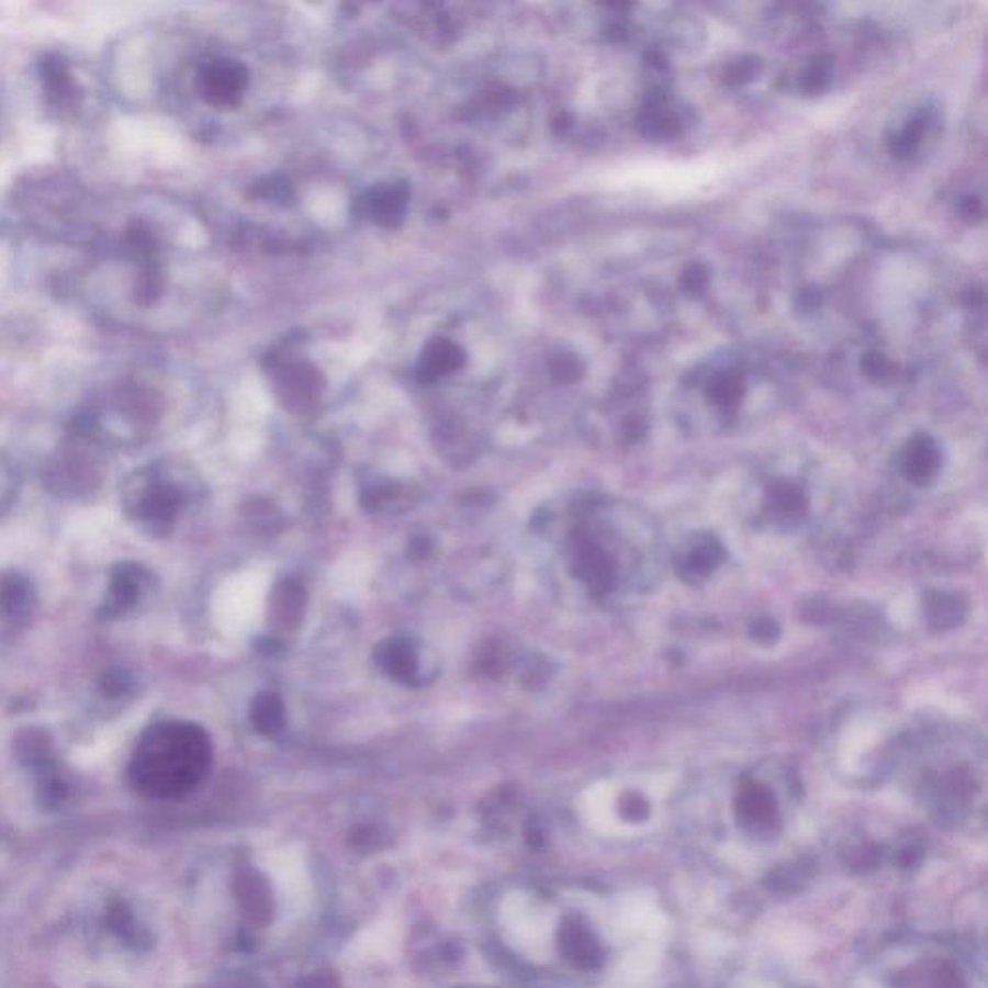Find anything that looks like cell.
<instances>
[{
	"label": "cell",
	"instance_id": "2",
	"mask_svg": "<svg viewBox=\"0 0 988 988\" xmlns=\"http://www.w3.org/2000/svg\"><path fill=\"white\" fill-rule=\"evenodd\" d=\"M757 367L740 353H725L705 361L686 377L684 391L710 412L712 422L732 423L740 417L750 400L753 384H759Z\"/></svg>",
	"mask_w": 988,
	"mask_h": 988
},
{
	"label": "cell",
	"instance_id": "14",
	"mask_svg": "<svg viewBox=\"0 0 988 988\" xmlns=\"http://www.w3.org/2000/svg\"><path fill=\"white\" fill-rule=\"evenodd\" d=\"M32 583L20 574H4L0 577V614L10 624H22L33 610Z\"/></svg>",
	"mask_w": 988,
	"mask_h": 988
},
{
	"label": "cell",
	"instance_id": "10",
	"mask_svg": "<svg viewBox=\"0 0 988 988\" xmlns=\"http://www.w3.org/2000/svg\"><path fill=\"white\" fill-rule=\"evenodd\" d=\"M898 468L909 483L917 486L929 485L942 468L941 447L929 435H916L901 448Z\"/></svg>",
	"mask_w": 988,
	"mask_h": 988
},
{
	"label": "cell",
	"instance_id": "6",
	"mask_svg": "<svg viewBox=\"0 0 988 988\" xmlns=\"http://www.w3.org/2000/svg\"><path fill=\"white\" fill-rule=\"evenodd\" d=\"M147 580L149 575L136 562H122L112 568L109 590L101 606L104 618L114 620L134 610L142 598Z\"/></svg>",
	"mask_w": 988,
	"mask_h": 988
},
{
	"label": "cell",
	"instance_id": "17",
	"mask_svg": "<svg viewBox=\"0 0 988 988\" xmlns=\"http://www.w3.org/2000/svg\"><path fill=\"white\" fill-rule=\"evenodd\" d=\"M927 622L934 628H954L964 620L965 606L964 600L954 595V593H933L927 597Z\"/></svg>",
	"mask_w": 988,
	"mask_h": 988
},
{
	"label": "cell",
	"instance_id": "13",
	"mask_svg": "<svg viewBox=\"0 0 988 988\" xmlns=\"http://www.w3.org/2000/svg\"><path fill=\"white\" fill-rule=\"evenodd\" d=\"M409 192L406 186H379L367 193L363 200V211L371 216L377 224L383 226H398L406 216Z\"/></svg>",
	"mask_w": 988,
	"mask_h": 988
},
{
	"label": "cell",
	"instance_id": "7",
	"mask_svg": "<svg viewBox=\"0 0 988 988\" xmlns=\"http://www.w3.org/2000/svg\"><path fill=\"white\" fill-rule=\"evenodd\" d=\"M806 491L801 486L791 483L788 479H774L768 483L763 494V518L768 519L774 527L789 529L797 526L807 516Z\"/></svg>",
	"mask_w": 988,
	"mask_h": 988
},
{
	"label": "cell",
	"instance_id": "25",
	"mask_svg": "<svg viewBox=\"0 0 988 988\" xmlns=\"http://www.w3.org/2000/svg\"><path fill=\"white\" fill-rule=\"evenodd\" d=\"M934 988H964L962 980L957 977L956 972L952 969H941L934 980Z\"/></svg>",
	"mask_w": 988,
	"mask_h": 988
},
{
	"label": "cell",
	"instance_id": "18",
	"mask_svg": "<svg viewBox=\"0 0 988 988\" xmlns=\"http://www.w3.org/2000/svg\"><path fill=\"white\" fill-rule=\"evenodd\" d=\"M280 389L284 400L302 406L317 396V373L312 367H288L284 375L280 377Z\"/></svg>",
	"mask_w": 988,
	"mask_h": 988
},
{
	"label": "cell",
	"instance_id": "3",
	"mask_svg": "<svg viewBox=\"0 0 988 988\" xmlns=\"http://www.w3.org/2000/svg\"><path fill=\"white\" fill-rule=\"evenodd\" d=\"M126 512L130 518L153 529L170 526L182 510L183 494L175 483L157 473H139L130 479L126 489Z\"/></svg>",
	"mask_w": 988,
	"mask_h": 988
},
{
	"label": "cell",
	"instance_id": "22",
	"mask_svg": "<svg viewBox=\"0 0 988 988\" xmlns=\"http://www.w3.org/2000/svg\"><path fill=\"white\" fill-rule=\"evenodd\" d=\"M101 687H103L106 697H120V695L126 694L132 687V676L124 670H111V672L104 674Z\"/></svg>",
	"mask_w": 988,
	"mask_h": 988
},
{
	"label": "cell",
	"instance_id": "21",
	"mask_svg": "<svg viewBox=\"0 0 988 988\" xmlns=\"http://www.w3.org/2000/svg\"><path fill=\"white\" fill-rule=\"evenodd\" d=\"M550 369H552V375L560 381H566V383L575 381L577 377L582 375V363L572 353L554 356V359L550 361Z\"/></svg>",
	"mask_w": 988,
	"mask_h": 988
},
{
	"label": "cell",
	"instance_id": "12",
	"mask_svg": "<svg viewBox=\"0 0 988 988\" xmlns=\"http://www.w3.org/2000/svg\"><path fill=\"white\" fill-rule=\"evenodd\" d=\"M465 363V353L458 344L447 338L430 340L422 351L417 363V375L425 383H433L440 377L450 375Z\"/></svg>",
	"mask_w": 988,
	"mask_h": 988
},
{
	"label": "cell",
	"instance_id": "1",
	"mask_svg": "<svg viewBox=\"0 0 988 988\" xmlns=\"http://www.w3.org/2000/svg\"><path fill=\"white\" fill-rule=\"evenodd\" d=\"M211 768V741L190 722H159L145 730L130 763L137 789L155 797L182 796Z\"/></svg>",
	"mask_w": 988,
	"mask_h": 988
},
{
	"label": "cell",
	"instance_id": "9",
	"mask_svg": "<svg viewBox=\"0 0 988 988\" xmlns=\"http://www.w3.org/2000/svg\"><path fill=\"white\" fill-rule=\"evenodd\" d=\"M725 560V547L715 535L697 534L677 552V574L687 582H703Z\"/></svg>",
	"mask_w": 988,
	"mask_h": 988
},
{
	"label": "cell",
	"instance_id": "4",
	"mask_svg": "<svg viewBox=\"0 0 988 988\" xmlns=\"http://www.w3.org/2000/svg\"><path fill=\"white\" fill-rule=\"evenodd\" d=\"M572 570L597 597L610 595L620 582L618 554L587 531H577L572 539Z\"/></svg>",
	"mask_w": 988,
	"mask_h": 988
},
{
	"label": "cell",
	"instance_id": "19",
	"mask_svg": "<svg viewBox=\"0 0 988 988\" xmlns=\"http://www.w3.org/2000/svg\"><path fill=\"white\" fill-rule=\"evenodd\" d=\"M284 705L279 695L261 694L251 705V722L263 736H274L284 728Z\"/></svg>",
	"mask_w": 988,
	"mask_h": 988
},
{
	"label": "cell",
	"instance_id": "15",
	"mask_svg": "<svg viewBox=\"0 0 988 988\" xmlns=\"http://www.w3.org/2000/svg\"><path fill=\"white\" fill-rule=\"evenodd\" d=\"M375 661L384 674L398 682H409L417 672V654L407 639H386L377 647Z\"/></svg>",
	"mask_w": 988,
	"mask_h": 988
},
{
	"label": "cell",
	"instance_id": "26",
	"mask_svg": "<svg viewBox=\"0 0 988 988\" xmlns=\"http://www.w3.org/2000/svg\"><path fill=\"white\" fill-rule=\"evenodd\" d=\"M917 857H919V855H917L916 850H911V847H908V850L903 852V855H901V863H903L906 867H909L911 863H916Z\"/></svg>",
	"mask_w": 988,
	"mask_h": 988
},
{
	"label": "cell",
	"instance_id": "20",
	"mask_svg": "<svg viewBox=\"0 0 988 988\" xmlns=\"http://www.w3.org/2000/svg\"><path fill=\"white\" fill-rule=\"evenodd\" d=\"M564 946H566L568 954L574 957L575 962L582 967H595V965L600 964L603 954H600L597 942L593 941L591 934L580 929V927H570L568 929L566 936H564Z\"/></svg>",
	"mask_w": 988,
	"mask_h": 988
},
{
	"label": "cell",
	"instance_id": "8",
	"mask_svg": "<svg viewBox=\"0 0 988 988\" xmlns=\"http://www.w3.org/2000/svg\"><path fill=\"white\" fill-rule=\"evenodd\" d=\"M939 122H941V116L936 109L924 106V104L916 106L890 132V136H888L890 151L898 157H908V159L916 157L917 153L927 145L929 137L934 136V132L939 128Z\"/></svg>",
	"mask_w": 988,
	"mask_h": 988
},
{
	"label": "cell",
	"instance_id": "11",
	"mask_svg": "<svg viewBox=\"0 0 988 988\" xmlns=\"http://www.w3.org/2000/svg\"><path fill=\"white\" fill-rule=\"evenodd\" d=\"M736 813L748 829H773L778 819L776 797L763 782L745 781L736 796Z\"/></svg>",
	"mask_w": 988,
	"mask_h": 988
},
{
	"label": "cell",
	"instance_id": "24",
	"mask_svg": "<svg viewBox=\"0 0 988 988\" xmlns=\"http://www.w3.org/2000/svg\"><path fill=\"white\" fill-rule=\"evenodd\" d=\"M751 633L759 641H774V639L778 638V626L771 622V620H759V622L753 624Z\"/></svg>",
	"mask_w": 988,
	"mask_h": 988
},
{
	"label": "cell",
	"instance_id": "5",
	"mask_svg": "<svg viewBox=\"0 0 988 988\" xmlns=\"http://www.w3.org/2000/svg\"><path fill=\"white\" fill-rule=\"evenodd\" d=\"M246 86V68L228 58H213L198 72V91L213 106H234Z\"/></svg>",
	"mask_w": 988,
	"mask_h": 988
},
{
	"label": "cell",
	"instance_id": "16",
	"mask_svg": "<svg viewBox=\"0 0 988 988\" xmlns=\"http://www.w3.org/2000/svg\"><path fill=\"white\" fill-rule=\"evenodd\" d=\"M305 593L302 585L284 580L272 593V618L280 626H294L302 618Z\"/></svg>",
	"mask_w": 988,
	"mask_h": 988
},
{
	"label": "cell",
	"instance_id": "23",
	"mask_svg": "<svg viewBox=\"0 0 988 988\" xmlns=\"http://www.w3.org/2000/svg\"><path fill=\"white\" fill-rule=\"evenodd\" d=\"M620 811H622L626 821H645L647 817H649V804L638 794H630V796L624 797Z\"/></svg>",
	"mask_w": 988,
	"mask_h": 988
}]
</instances>
